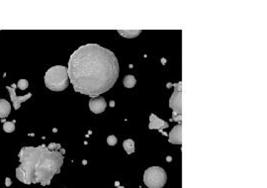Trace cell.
<instances>
[{
	"mask_svg": "<svg viewBox=\"0 0 267 188\" xmlns=\"http://www.w3.org/2000/svg\"><path fill=\"white\" fill-rule=\"evenodd\" d=\"M123 148H124L125 150H126V153H128V155H132V153H135V148H136L134 140H132V139L125 140V141L123 142Z\"/></svg>",
	"mask_w": 267,
	"mask_h": 188,
	"instance_id": "cell-12",
	"label": "cell"
},
{
	"mask_svg": "<svg viewBox=\"0 0 267 188\" xmlns=\"http://www.w3.org/2000/svg\"><path fill=\"white\" fill-rule=\"evenodd\" d=\"M175 89L172 93L171 97L169 99V107L173 111V119L175 116H178V119L181 120L182 115V88H181V82L174 85Z\"/></svg>",
	"mask_w": 267,
	"mask_h": 188,
	"instance_id": "cell-5",
	"label": "cell"
},
{
	"mask_svg": "<svg viewBox=\"0 0 267 188\" xmlns=\"http://www.w3.org/2000/svg\"><path fill=\"white\" fill-rule=\"evenodd\" d=\"M15 123L16 121L13 120L11 122H4L3 124V130L6 133H13L15 131Z\"/></svg>",
	"mask_w": 267,
	"mask_h": 188,
	"instance_id": "cell-14",
	"label": "cell"
},
{
	"mask_svg": "<svg viewBox=\"0 0 267 188\" xmlns=\"http://www.w3.org/2000/svg\"><path fill=\"white\" fill-rule=\"evenodd\" d=\"M17 86H18L19 89L25 90L29 87V82H28V80H26V79H20L18 81V83H17Z\"/></svg>",
	"mask_w": 267,
	"mask_h": 188,
	"instance_id": "cell-15",
	"label": "cell"
},
{
	"mask_svg": "<svg viewBox=\"0 0 267 188\" xmlns=\"http://www.w3.org/2000/svg\"><path fill=\"white\" fill-rule=\"evenodd\" d=\"M168 124L167 122L163 121L162 119L158 118L155 114H151L150 115V125H148V129L150 130H158V131H162L163 129L168 128Z\"/></svg>",
	"mask_w": 267,
	"mask_h": 188,
	"instance_id": "cell-8",
	"label": "cell"
},
{
	"mask_svg": "<svg viewBox=\"0 0 267 188\" xmlns=\"http://www.w3.org/2000/svg\"><path fill=\"white\" fill-rule=\"evenodd\" d=\"M117 188H125V187H123V186H118Z\"/></svg>",
	"mask_w": 267,
	"mask_h": 188,
	"instance_id": "cell-18",
	"label": "cell"
},
{
	"mask_svg": "<svg viewBox=\"0 0 267 188\" xmlns=\"http://www.w3.org/2000/svg\"><path fill=\"white\" fill-rule=\"evenodd\" d=\"M20 165L16 168V177L21 182L50 185L53 177L60 172L63 155L59 150H50L45 145L23 146L18 153Z\"/></svg>",
	"mask_w": 267,
	"mask_h": 188,
	"instance_id": "cell-2",
	"label": "cell"
},
{
	"mask_svg": "<svg viewBox=\"0 0 267 188\" xmlns=\"http://www.w3.org/2000/svg\"><path fill=\"white\" fill-rule=\"evenodd\" d=\"M118 33L120 34V35H122L124 38H128V39H133V38H136L138 37L140 34L141 33V30H126V31H123V30H118Z\"/></svg>",
	"mask_w": 267,
	"mask_h": 188,
	"instance_id": "cell-11",
	"label": "cell"
},
{
	"mask_svg": "<svg viewBox=\"0 0 267 188\" xmlns=\"http://www.w3.org/2000/svg\"><path fill=\"white\" fill-rule=\"evenodd\" d=\"M10 112H11V105L9 102L5 99H0V118H7Z\"/></svg>",
	"mask_w": 267,
	"mask_h": 188,
	"instance_id": "cell-10",
	"label": "cell"
},
{
	"mask_svg": "<svg viewBox=\"0 0 267 188\" xmlns=\"http://www.w3.org/2000/svg\"><path fill=\"white\" fill-rule=\"evenodd\" d=\"M119 71V61L115 54L97 44H87L74 51L67 67L74 91L92 98L111 89Z\"/></svg>",
	"mask_w": 267,
	"mask_h": 188,
	"instance_id": "cell-1",
	"label": "cell"
},
{
	"mask_svg": "<svg viewBox=\"0 0 267 188\" xmlns=\"http://www.w3.org/2000/svg\"><path fill=\"white\" fill-rule=\"evenodd\" d=\"M6 89H7L8 92H9L10 98H11V101L13 103V106H14L15 110H18V109H20V106H21L22 102L27 101L29 98H31V96H32V93H28V94L24 95V96H17L16 88H13L11 86H6Z\"/></svg>",
	"mask_w": 267,
	"mask_h": 188,
	"instance_id": "cell-7",
	"label": "cell"
},
{
	"mask_svg": "<svg viewBox=\"0 0 267 188\" xmlns=\"http://www.w3.org/2000/svg\"><path fill=\"white\" fill-rule=\"evenodd\" d=\"M136 83H137L136 77H135L134 75H132V74L126 75V76L124 77V79H123V84L126 88H133L135 85H136Z\"/></svg>",
	"mask_w": 267,
	"mask_h": 188,
	"instance_id": "cell-13",
	"label": "cell"
},
{
	"mask_svg": "<svg viewBox=\"0 0 267 188\" xmlns=\"http://www.w3.org/2000/svg\"><path fill=\"white\" fill-rule=\"evenodd\" d=\"M168 141H169L170 143H173V145H181L182 143V125L181 124H177L171 130V132L169 133V137H168Z\"/></svg>",
	"mask_w": 267,
	"mask_h": 188,
	"instance_id": "cell-9",
	"label": "cell"
},
{
	"mask_svg": "<svg viewBox=\"0 0 267 188\" xmlns=\"http://www.w3.org/2000/svg\"><path fill=\"white\" fill-rule=\"evenodd\" d=\"M88 106L91 112L95 113V114H101V113L105 111V109L107 107V103L104 97H95V98L90 99Z\"/></svg>",
	"mask_w": 267,
	"mask_h": 188,
	"instance_id": "cell-6",
	"label": "cell"
},
{
	"mask_svg": "<svg viewBox=\"0 0 267 188\" xmlns=\"http://www.w3.org/2000/svg\"><path fill=\"white\" fill-rule=\"evenodd\" d=\"M117 142H118V140H117V138H116V137H115L114 135H110V136L107 138V143H108V145H109L110 146H115V145H116V143H117Z\"/></svg>",
	"mask_w": 267,
	"mask_h": 188,
	"instance_id": "cell-16",
	"label": "cell"
},
{
	"mask_svg": "<svg viewBox=\"0 0 267 188\" xmlns=\"http://www.w3.org/2000/svg\"><path fill=\"white\" fill-rule=\"evenodd\" d=\"M166 181V172L160 166L148 167L144 173V182L148 188H162Z\"/></svg>",
	"mask_w": 267,
	"mask_h": 188,
	"instance_id": "cell-4",
	"label": "cell"
},
{
	"mask_svg": "<svg viewBox=\"0 0 267 188\" xmlns=\"http://www.w3.org/2000/svg\"><path fill=\"white\" fill-rule=\"evenodd\" d=\"M46 87L52 91H62L68 86L67 67L55 66L49 68L45 74Z\"/></svg>",
	"mask_w": 267,
	"mask_h": 188,
	"instance_id": "cell-3",
	"label": "cell"
},
{
	"mask_svg": "<svg viewBox=\"0 0 267 188\" xmlns=\"http://www.w3.org/2000/svg\"><path fill=\"white\" fill-rule=\"evenodd\" d=\"M11 184H12L11 178H9V177H6V178H5V186L6 187H10V186H11Z\"/></svg>",
	"mask_w": 267,
	"mask_h": 188,
	"instance_id": "cell-17",
	"label": "cell"
}]
</instances>
